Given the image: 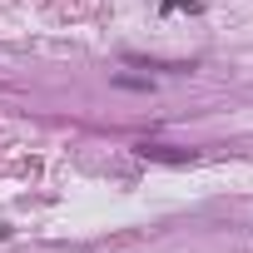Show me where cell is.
<instances>
[{
    "mask_svg": "<svg viewBox=\"0 0 253 253\" xmlns=\"http://www.w3.org/2000/svg\"><path fill=\"white\" fill-rule=\"evenodd\" d=\"M119 89H149V80H134V75H114Z\"/></svg>",
    "mask_w": 253,
    "mask_h": 253,
    "instance_id": "cell-1",
    "label": "cell"
}]
</instances>
